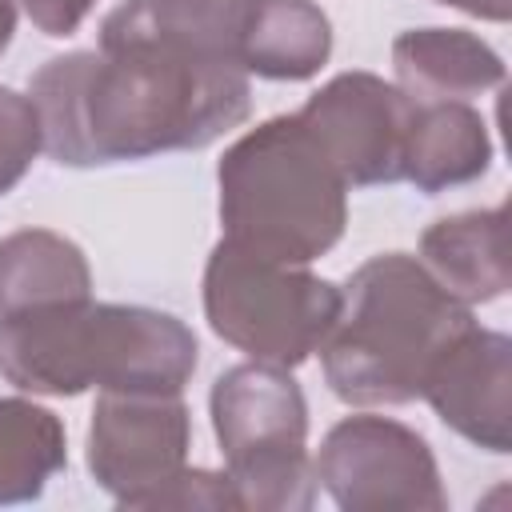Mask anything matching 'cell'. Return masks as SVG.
Listing matches in <instances>:
<instances>
[{
  "label": "cell",
  "mask_w": 512,
  "mask_h": 512,
  "mask_svg": "<svg viewBox=\"0 0 512 512\" xmlns=\"http://www.w3.org/2000/svg\"><path fill=\"white\" fill-rule=\"evenodd\" d=\"M28 8L48 32H64L76 24V16L88 8V0H28Z\"/></svg>",
  "instance_id": "obj_1"
},
{
  "label": "cell",
  "mask_w": 512,
  "mask_h": 512,
  "mask_svg": "<svg viewBox=\"0 0 512 512\" xmlns=\"http://www.w3.org/2000/svg\"><path fill=\"white\" fill-rule=\"evenodd\" d=\"M8 32H12V4L0 0V48L8 44Z\"/></svg>",
  "instance_id": "obj_2"
}]
</instances>
